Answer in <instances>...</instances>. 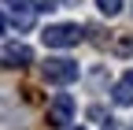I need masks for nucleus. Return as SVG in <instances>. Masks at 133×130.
<instances>
[{
	"label": "nucleus",
	"instance_id": "nucleus-3",
	"mask_svg": "<svg viewBox=\"0 0 133 130\" xmlns=\"http://www.w3.org/2000/svg\"><path fill=\"white\" fill-rule=\"evenodd\" d=\"M74 115V97L70 93H56L48 104V126H66Z\"/></svg>",
	"mask_w": 133,
	"mask_h": 130
},
{
	"label": "nucleus",
	"instance_id": "nucleus-9",
	"mask_svg": "<svg viewBox=\"0 0 133 130\" xmlns=\"http://www.w3.org/2000/svg\"><path fill=\"white\" fill-rule=\"evenodd\" d=\"M0 30H4V15H0Z\"/></svg>",
	"mask_w": 133,
	"mask_h": 130
},
{
	"label": "nucleus",
	"instance_id": "nucleus-4",
	"mask_svg": "<svg viewBox=\"0 0 133 130\" xmlns=\"http://www.w3.org/2000/svg\"><path fill=\"white\" fill-rule=\"evenodd\" d=\"M0 60L8 63V67H30V63H33V48L22 45V41H8L4 52H0Z\"/></svg>",
	"mask_w": 133,
	"mask_h": 130
},
{
	"label": "nucleus",
	"instance_id": "nucleus-6",
	"mask_svg": "<svg viewBox=\"0 0 133 130\" xmlns=\"http://www.w3.org/2000/svg\"><path fill=\"white\" fill-rule=\"evenodd\" d=\"M111 101L118 104V108H126V104H133V71H126L118 82H115V89H111Z\"/></svg>",
	"mask_w": 133,
	"mask_h": 130
},
{
	"label": "nucleus",
	"instance_id": "nucleus-7",
	"mask_svg": "<svg viewBox=\"0 0 133 130\" xmlns=\"http://www.w3.org/2000/svg\"><path fill=\"white\" fill-rule=\"evenodd\" d=\"M96 8L111 19V15H118V11H122V0H96Z\"/></svg>",
	"mask_w": 133,
	"mask_h": 130
},
{
	"label": "nucleus",
	"instance_id": "nucleus-5",
	"mask_svg": "<svg viewBox=\"0 0 133 130\" xmlns=\"http://www.w3.org/2000/svg\"><path fill=\"white\" fill-rule=\"evenodd\" d=\"M8 11H11V22L19 30H30L33 26V15H37V8H33V0H4Z\"/></svg>",
	"mask_w": 133,
	"mask_h": 130
},
{
	"label": "nucleus",
	"instance_id": "nucleus-2",
	"mask_svg": "<svg viewBox=\"0 0 133 130\" xmlns=\"http://www.w3.org/2000/svg\"><path fill=\"white\" fill-rule=\"evenodd\" d=\"M41 74H44V82H52V86H70L78 78V63L66 60V56H56V60H44Z\"/></svg>",
	"mask_w": 133,
	"mask_h": 130
},
{
	"label": "nucleus",
	"instance_id": "nucleus-8",
	"mask_svg": "<svg viewBox=\"0 0 133 130\" xmlns=\"http://www.w3.org/2000/svg\"><path fill=\"white\" fill-rule=\"evenodd\" d=\"M59 4H63V0H33L37 11H52V8H59Z\"/></svg>",
	"mask_w": 133,
	"mask_h": 130
},
{
	"label": "nucleus",
	"instance_id": "nucleus-10",
	"mask_svg": "<svg viewBox=\"0 0 133 130\" xmlns=\"http://www.w3.org/2000/svg\"><path fill=\"white\" fill-rule=\"evenodd\" d=\"M74 130H85V126H74Z\"/></svg>",
	"mask_w": 133,
	"mask_h": 130
},
{
	"label": "nucleus",
	"instance_id": "nucleus-1",
	"mask_svg": "<svg viewBox=\"0 0 133 130\" xmlns=\"http://www.w3.org/2000/svg\"><path fill=\"white\" fill-rule=\"evenodd\" d=\"M81 37H85V30L78 22H56V26H44L41 30V41L48 48H74Z\"/></svg>",
	"mask_w": 133,
	"mask_h": 130
}]
</instances>
